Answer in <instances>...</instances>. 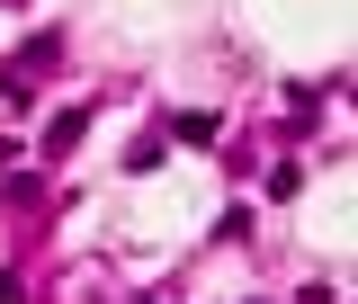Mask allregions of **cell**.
<instances>
[{
	"label": "cell",
	"instance_id": "cell-3",
	"mask_svg": "<svg viewBox=\"0 0 358 304\" xmlns=\"http://www.w3.org/2000/svg\"><path fill=\"white\" fill-rule=\"evenodd\" d=\"M0 197H9V206H36L45 179H36V171H9V179H0Z\"/></svg>",
	"mask_w": 358,
	"mask_h": 304
},
{
	"label": "cell",
	"instance_id": "cell-5",
	"mask_svg": "<svg viewBox=\"0 0 358 304\" xmlns=\"http://www.w3.org/2000/svg\"><path fill=\"white\" fill-rule=\"evenodd\" d=\"M305 188V161H268V197H296Z\"/></svg>",
	"mask_w": 358,
	"mask_h": 304
},
{
	"label": "cell",
	"instance_id": "cell-1",
	"mask_svg": "<svg viewBox=\"0 0 358 304\" xmlns=\"http://www.w3.org/2000/svg\"><path fill=\"white\" fill-rule=\"evenodd\" d=\"M54 63H63V36L45 27L36 45H18V54H9V72H0V99H9V108H27V99H36V72H54Z\"/></svg>",
	"mask_w": 358,
	"mask_h": 304
},
{
	"label": "cell",
	"instance_id": "cell-7",
	"mask_svg": "<svg viewBox=\"0 0 358 304\" xmlns=\"http://www.w3.org/2000/svg\"><path fill=\"white\" fill-rule=\"evenodd\" d=\"M143 304H152V296H143Z\"/></svg>",
	"mask_w": 358,
	"mask_h": 304
},
{
	"label": "cell",
	"instance_id": "cell-6",
	"mask_svg": "<svg viewBox=\"0 0 358 304\" xmlns=\"http://www.w3.org/2000/svg\"><path fill=\"white\" fill-rule=\"evenodd\" d=\"M0 304H27V277L18 268H0Z\"/></svg>",
	"mask_w": 358,
	"mask_h": 304
},
{
	"label": "cell",
	"instance_id": "cell-4",
	"mask_svg": "<svg viewBox=\"0 0 358 304\" xmlns=\"http://www.w3.org/2000/svg\"><path fill=\"white\" fill-rule=\"evenodd\" d=\"M162 152H171V143H162V134H143V143L126 152V171H134V179H143V171H162Z\"/></svg>",
	"mask_w": 358,
	"mask_h": 304
},
{
	"label": "cell",
	"instance_id": "cell-2",
	"mask_svg": "<svg viewBox=\"0 0 358 304\" xmlns=\"http://www.w3.org/2000/svg\"><path fill=\"white\" fill-rule=\"evenodd\" d=\"M81 134H90V108H54L45 117V152H72Z\"/></svg>",
	"mask_w": 358,
	"mask_h": 304
}]
</instances>
